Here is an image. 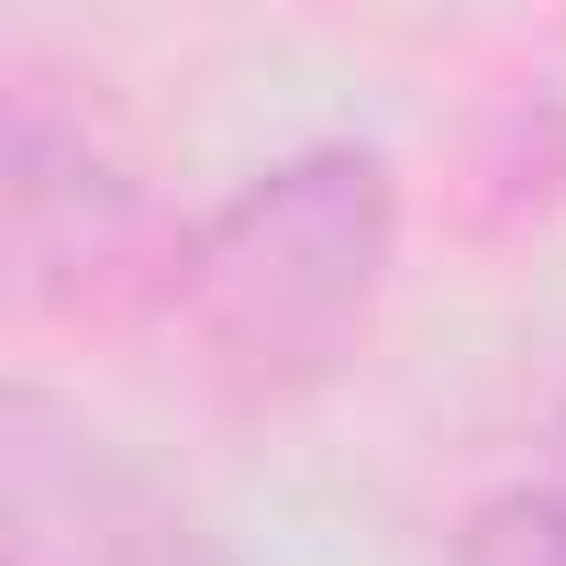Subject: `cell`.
I'll use <instances>...</instances> for the list:
<instances>
[{"label":"cell","instance_id":"3957f363","mask_svg":"<svg viewBox=\"0 0 566 566\" xmlns=\"http://www.w3.org/2000/svg\"><path fill=\"white\" fill-rule=\"evenodd\" d=\"M0 566H189V522L34 389L0 400Z\"/></svg>","mask_w":566,"mask_h":566},{"label":"cell","instance_id":"277c9868","mask_svg":"<svg viewBox=\"0 0 566 566\" xmlns=\"http://www.w3.org/2000/svg\"><path fill=\"white\" fill-rule=\"evenodd\" d=\"M455 566H566V500L555 489H500L467 511Z\"/></svg>","mask_w":566,"mask_h":566},{"label":"cell","instance_id":"6da1fadb","mask_svg":"<svg viewBox=\"0 0 566 566\" xmlns=\"http://www.w3.org/2000/svg\"><path fill=\"white\" fill-rule=\"evenodd\" d=\"M389 244H400L389 167L367 145H312L290 167L244 178L211 222H189L167 312L189 323V345L211 356L222 389L290 400L356 356Z\"/></svg>","mask_w":566,"mask_h":566},{"label":"cell","instance_id":"7a4b0ae2","mask_svg":"<svg viewBox=\"0 0 566 566\" xmlns=\"http://www.w3.org/2000/svg\"><path fill=\"white\" fill-rule=\"evenodd\" d=\"M0 244H12V290L56 323H123L145 301H178V244L156 200L45 101H12L0 145Z\"/></svg>","mask_w":566,"mask_h":566}]
</instances>
